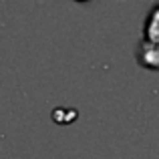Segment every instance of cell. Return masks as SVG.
Returning a JSON list of instances; mask_svg holds the SVG:
<instances>
[{
	"label": "cell",
	"instance_id": "1",
	"mask_svg": "<svg viewBox=\"0 0 159 159\" xmlns=\"http://www.w3.org/2000/svg\"><path fill=\"white\" fill-rule=\"evenodd\" d=\"M147 39L153 44H159V8L153 10V14L147 20Z\"/></svg>",
	"mask_w": 159,
	"mask_h": 159
}]
</instances>
